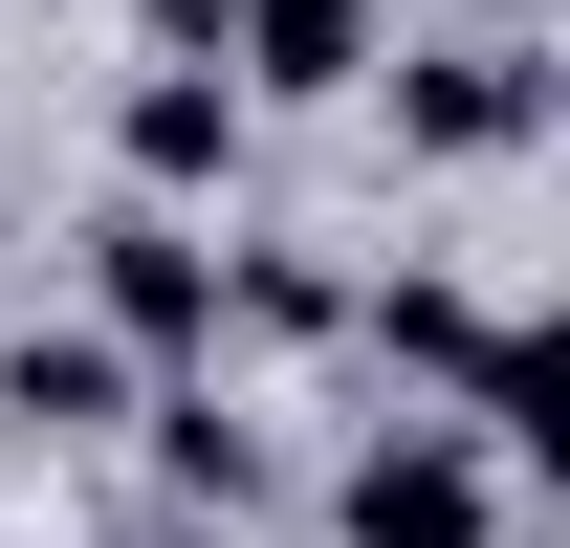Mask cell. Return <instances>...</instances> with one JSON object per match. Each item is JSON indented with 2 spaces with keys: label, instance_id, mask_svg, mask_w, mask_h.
I'll return each mask as SVG.
<instances>
[{
  "label": "cell",
  "instance_id": "7",
  "mask_svg": "<svg viewBox=\"0 0 570 548\" xmlns=\"http://www.w3.org/2000/svg\"><path fill=\"white\" fill-rule=\"evenodd\" d=\"M132 417H154V461H176V505H219V527L285 482V461H264V417H242V395H198V373H176V395H132Z\"/></svg>",
  "mask_w": 570,
  "mask_h": 548
},
{
  "label": "cell",
  "instance_id": "1",
  "mask_svg": "<svg viewBox=\"0 0 570 548\" xmlns=\"http://www.w3.org/2000/svg\"><path fill=\"white\" fill-rule=\"evenodd\" d=\"M330 548H527V461L483 417H373L330 461Z\"/></svg>",
  "mask_w": 570,
  "mask_h": 548
},
{
  "label": "cell",
  "instance_id": "3",
  "mask_svg": "<svg viewBox=\"0 0 570 548\" xmlns=\"http://www.w3.org/2000/svg\"><path fill=\"white\" fill-rule=\"evenodd\" d=\"M373 88H395V154L417 176H504V154L549 133V67H527V22H483V45H373Z\"/></svg>",
  "mask_w": 570,
  "mask_h": 548
},
{
  "label": "cell",
  "instance_id": "8",
  "mask_svg": "<svg viewBox=\"0 0 570 548\" xmlns=\"http://www.w3.org/2000/svg\"><path fill=\"white\" fill-rule=\"evenodd\" d=\"M132 22H154V45H219V0H132Z\"/></svg>",
  "mask_w": 570,
  "mask_h": 548
},
{
  "label": "cell",
  "instance_id": "5",
  "mask_svg": "<svg viewBox=\"0 0 570 548\" xmlns=\"http://www.w3.org/2000/svg\"><path fill=\"white\" fill-rule=\"evenodd\" d=\"M373 0H219V67H242V110H352L373 88Z\"/></svg>",
  "mask_w": 570,
  "mask_h": 548
},
{
  "label": "cell",
  "instance_id": "6",
  "mask_svg": "<svg viewBox=\"0 0 570 548\" xmlns=\"http://www.w3.org/2000/svg\"><path fill=\"white\" fill-rule=\"evenodd\" d=\"M132 395H154V373H132L110 330H88V307H67V330H22V351H0V417H22V439H110Z\"/></svg>",
  "mask_w": 570,
  "mask_h": 548
},
{
  "label": "cell",
  "instance_id": "2",
  "mask_svg": "<svg viewBox=\"0 0 570 548\" xmlns=\"http://www.w3.org/2000/svg\"><path fill=\"white\" fill-rule=\"evenodd\" d=\"M88 330L132 351V373H198L219 351V219L198 198H110L88 219Z\"/></svg>",
  "mask_w": 570,
  "mask_h": 548
},
{
  "label": "cell",
  "instance_id": "4",
  "mask_svg": "<svg viewBox=\"0 0 570 548\" xmlns=\"http://www.w3.org/2000/svg\"><path fill=\"white\" fill-rule=\"evenodd\" d=\"M242 133H264V110H242L219 45H154V67L110 88V176H132V198H242Z\"/></svg>",
  "mask_w": 570,
  "mask_h": 548
}]
</instances>
